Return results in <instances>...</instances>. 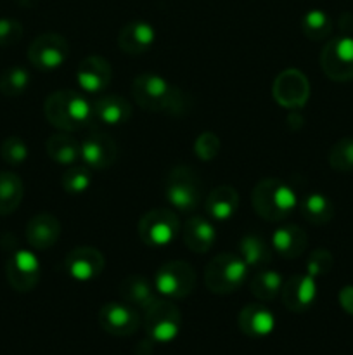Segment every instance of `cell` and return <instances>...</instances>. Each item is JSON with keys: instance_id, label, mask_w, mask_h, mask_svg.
Instances as JSON below:
<instances>
[{"instance_id": "26", "label": "cell", "mask_w": 353, "mask_h": 355, "mask_svg": "<svg viewBox=\"0 0 353 355\" xmlns=\"http://www.w3.org/2000/svg\"><path fill=\"white\" fill-rule=\"evenodd\" d=\"M45 149L52 162L62 166H73L82 158V146L68 132H57L45 142Z\"/></svg>"}, {"instance_id": "34", "label": "cell", "mask_w": 353, "mask_h": 355, "mask_svg": "<svg viewBox=\"0 0 353 355\" xmlns=\"http://www.w3.org/2000/svg\"><path fill=\"white\" fill-rule=\"evenodd\" d=\"M62 189L68 194H83L92 186V173L89 166H69L61 179Z\"/></svg>"}, {"instance_id": "9", "label": "cell", "mask_w": 353, "mask_h": 355, "mask_svg": "<svg viewBox=\"0 0 353 355\" xmlns=\"http://www.w3.org/2000/svg\"><path fill=\"white\" fill-rule=\"evenodd\" d=\"M320 68L332 82L353 80V37L331 38L320 52Z\"/></svg>"}, {"instance_id": "19", "label": "cell", "mask_w": 353, "mask_h": 355, "mask_svg": "<svg viewBox=\"0 0 353 355\" xmlns=\"http://www.w3.org/2000/svg\"><path fill=\"white\" fill-rule=\"evenodd\" d=\"M61 236V224L57 217L51 214H38L30 218L26 224V241L28 245L38 252H45L55 246Z\"/></svg>"}, {"instance_id": "12", "label": "cell", "mask_w": 353, "mask_h": 355, "mask_svg": "<svg viewBox=\"0 0 353 355\" xmlns=\"http://www.w3.org/2000/svg\"><path fill=\"white\" fill-rule=\"evenodd\" d=\"M40 262L31 250H17L6 263V277L9 286L17 293H28L40 283Z\"/></svg>"}, {"instance_id": "32", "label": "cell", "mask_w": 353, "mask_h": 355, "mask_svg": "<svg viewBox=\"0 0 353 355\" xmlns=\"http://www.w3.org/2000/svg\"><path fill=\"white\" fill-rule=\"evenodd\" d=\"M30 73L21 66H10L0 75V94L6 97H19L30 87Z\"/></svg>"}, {"instance_id": "37", "label": "cell", "mask_w": 353, "mask_h": 355, "mask_svg": "<svg viewBox=\"0 0 353 355\" xmlns=\"http://www.w3.org/2000/svg\"><path fill=\"white\" fill-rule=\"evenodd\" d=\"M220 146L221 142L217 134H213V132H203L196 139V142H194V153L203 162H211L220 153Z\"/></svg>"}, {"instance_id": "33", "label": "cell", "mask_w": 353, "mask_h": 355, "mask_svg": "<svg viewBox=\"0 0 353 355\" xmlns=\"http://www.w3.org/2000/svg\"><path fill=\"white\" fill-rule=\"evenodd\" d=\"M329 166L336 172H353V137H343L329 151Z\"/></svg>"}, {"instance_id": "31", "label": "cell", "mask_w": 353, "mask_h": 355, "mask_svg": "<svg viewBox=\"0 0 353 355\" xmlns=\"http://www.w3.org/2000/svg\"><path fill=\"white\" fill-rule=\"evenodd\" d=\"M301 31L310 40H325L332 31V21L322 9H311L301 17Z\"/></svg>"}, {"instance_id": "10", "label": "cell", "mask_w": 353, "mask_h": 355, "mask_svg": "<svg viewBox=\"0 0 353 355\" xmlns=\"http://www.w3.org/2000/svg\"><path fill=\"white\" fill-rule=\"evenodd\" d=\"M69 44L62 35L44 33L38 35L28 47V59L35 68L42 71L57 69L68 61Z\"/></svg>"}, {"instance_id": "25", "label": "cell", "mask_w": 353, "mask_h": 355, "mask_svg": "<svg viewBox=\"0 0 353 355\" xmlns=\"http://www.w3.org/2000/svg\"><path fill=\"white\" fill-rule=\"evenodd\" d=\"M272 246L282 259L294 260L307 250L308 236L300 225L286 224L273 232Z\"/></svg>"}, {"instance_id": "2", "label": "cell", "mask_w": 353, "mask_h": 355, "mask_svg": "<svg viewBox=\"0 0 353 355\" xmlns=\"http://www.w3.org/2000/svg\"><path fill=\"white\" fill-rule=\"evenodd\" d=\"M44 114L61 132H76L93 121L92 101L75 90H57L45 99Z\"/></svg>"}, {"instance_id": "3", "label": "cell", "mask_w": 353, "mask_h": 355, "mask_svg": "<svg viewBox=\"0 0 353 355\" xmlns=\"http://www.w3.org/2000/svg\"><path fill=\"white\" fill-rule=\"evenodd\" d=\"M253 210L266 222H282L298 207V196L293 187L279 179H263L253 187Z\"/></svg>"}, {"instance_id": "39", "label": "cell", "mask_w": 353, "mask_h": 355, "mask_svg": "<svg viewBox=\"0 0 353 355\" xmlns=\"http://www.w3.org/2000/svg\"><path fill=\"white\" fill-rule=\"evenodd\" d=\"M338 300H339V305H341L343 311H345L346 314L353 315V286L352 284H348V286H343L341 290H339Z\"/></svg>"}, {"instance_id": "8", "label": "cell", "mask_w": 353, "mask_h": 355, "mask_svg": "<svg viewBox=\"0 0 353 355\" xmlns=\"http://www.w3.org/2000/svg\"><path fill=\"white\" fill-rule=\"evenodd\" d=\"M141 241L151 248H165L172 245L180 232V222L168 208H156L141 217L137 225Z\"/></svg>"}, {"instance_id": "18", "label": "cell", "mask_w": 353, "mask_h": 355, "mask_svg": "<svg viewBox=\"0 0 353 355\" xmlns=\"http://www.w3.org/2000/svg\"><path fill=\"white\" fill-rule=\"evenodd\" d=\"M156 31L147 21H130L125 24L118 35V47L128 55H142L152 47Z\"/></svg>"}, {"instance_id": "16", "label": "cell", "mask_w": 353, "mask_h": 355, "mask_svg": "<svg viewBox=\"0 0 353 355\" xmlns=\"http://www.w3.org/2000/svg\"><path fill=\"white\" fill-rule=\"evenodd\" d=\"M113 69L107 59L100 55H89L76 68V83L80 90L89 96H100L109 87Z\"/></svg>"}, {"instance_id": "6", "label": "cell", "mask_w": 353, "mask_h": 355, "mask_svg": "<svg viewBox=\"0 0 353 355\" xmlns=\"http://www.w3.org/2000/svg\"><path fill=\"white\" fill-rule=\"evenodd\" d=\"M152 283L163 298L182 300L194 291L197 276L194 267L185 260H170L159 267Z\"/></svg>"}, {"instance_id": "30", "label": "cell", "mask_w": 353, "mask_h": 355, "mask_svg": "<svg viewBox=\"0 0 353 355\" xmlns=\"http://www.w3.org/2000/svg\"><path fill=\"white\" fill-rule=\"evenodd\" d=\"M284 277L277 270L260 269L249 281V291L260 302H272L282 290Z\"/></svg>"}, {"instance_id": "17", "label": "cell", "mask_w": 353, "mask_h": 355, "mask_svg": "<svg viewBox=\"0 0 353 355\" xmlns=\"http://www.w3.org/2000/svg\"><path fill=\"white\" fill-rule=\"evenodd\" d=\"M82 162L93 170H106L114 165L118 158V146L104 132H90L82 142Z\"/></svg>"}, {"instance_id": "13", "label": "cell", "mask_w": 353, "mask_h": 355, "mask_svg": "<svg viewBox=\"0 0 353 355\" xmlns=\"http://www.w3.org/2000/svg\"><path fill=\"white\" fill-rule=\"evenodd\" d=\"M99 324L111 336H130L141 328V314L127 302H109L99 311Z\"/></svg>"}, {"instance_id": "28", "label": "cell", "mask_w": 353, "mask_h": 355, "mask_svg": "<svg viewBox=\"0 0 353 355\" xmlns=\"http://www.w3.org/2000/svg\"><path fill=\"white\" fill-rule=\"evenodd\" d=\"M300 210L305 220L311 225H325L334 217V205L320 193H310L300 201Z\"/></svg>"}, {"instance_id": "11", "label": "cell", "mask_w": 353, "mask_h": 355, "mask_svg": "<svg viewBox=\"0 0 353 355\" xmlns=\"http://www.w3.org/2000/svg\"><path fill=\"white\" fill-rule=\"evenodd\" d=\"M272 96L275 103L286 110H301L310 97V82L300 69H284L273 80Z\"/></svg>"}, {"instance_id": "1", "label": "cell", "mask_w": 353, "mask_h": 355, "mask_svg": "<svg viewBox=\"0 0 353 355\" xmlns=\"http://www.w3.org/2000/svg\"><path fill=\"white\" fill-rule=\"evenodd\" d=\"M130 90L135 104L144 111L182 116L190 110L189 97L185 96V92L154 73H142L135 76Z\"/></svg>"}, {"instance_id": "15", "label": "cell", "mask_w": 353, "mask_h": 355, "mask_svg": "<svg viewBox=\"0 0 353 355\" xmlns=\"http://www.w3.org/2000/svg\"><path fill=\"white\" fill-rule=\"evenodd\" d=\"M282 305L294 314L308 311L317 298V279L310 274H294L284 281L280 290Z\"/></svg>"}, {"instance_id": "38", "label": "cell", "mask_w": 353, "mask_h": 355, "mask_svg": "<svg viewBox=\"0 0 353 355\" xmlns=\"http://www.w3.org/2000/svg\"><path fill=\"white\" fill-rule=\"evenodd\" d=\"M23 24L12 17H0V47H10L23 38Z\"/></svg>"}, {"instance_id": "24", "label": "cell", "mask_w": 353, "mask_h": 355, "mask_svg": "<svg viewBox=\"0 0 353 355\" xmlns=\"http://www.w3.org/2000/svg\"><path fill=\"white\" fill-rule=\"evenodd\" d=\"M239 208V193L232 186L215 187L204 198L206 217L217 222H227Z\"/></svg>"}, {"instance_id": "5", "label": "cell", "mask_w": 353, "mask_h": 355, "mask_svg": "<svg viewBox=\"0 0 353 355\" xmlns=\"http://www.w3.org/2000/svg\"><path fill=\"white\" fill-rule=\"evenodd\" d=\"M249 267L239 255L220 253L204 267V284L215 295H230L244 286Z\"/></svg>"}, {"instance_id": "21", "label": "cell", "mask_w": 353, "mask_h": 355, "mask_svg": "<svg viewBox=\"0 0 353 355\" xmlns=\"http://www.w3.org/2000/svg\"><path fill=\"white\" fill-rule=\"evenodd\" d=\"M93 120L102 125L116 127L127 123L132 118V104L116 94H104L92 101Z\"/></svg>"}, {"instance_id": "7", "label": "cell", "mask_w": 353, "mask_h": 355, "mask_svg": "<svg viewBox=\"0 0 353 355\" xmlns=\"http://www.w3.org/2000/svg\"><path fill=\"white\" fill-rule=\"evenodd\" d=\"M144 312V329L149 340L154 343H170L179 336L182 328V314L173 300L158 298Z\"/></svg>"}, {"instance_id": "36", "label": "cell", "mask_w": 353, "mask_h": 355, "mask_svg": "<svg viewBox=\"0 0 353 355\" xmlns=\"http://www.w3.org/2000/svg\"><path fill=\"white\" fill-rule=\"evenodd\" d=\"M332 266H334L332 253L325 248H317L315 252L310 253V259L307 262V274L318 279V277L327 276L331 272Z\"/></svg>"}, {"instance_id": "14", "label": "cell", "mask_w": 353, "mask_h": 355, "mask_svg": "<svg viewBox=\"0 0 353 355\" xmlns=\"http://www.w3.org/2000/svg\"><path fill=\"white\" fill-rule=\"evenodd\" d=\"M106 267V259L93 246H76L66 255L64 269L69 277L80 283L97 279Z\"/></svg>"}, {"instance_id": "22", "label": "cell", "mask_w": 353, "mask_h": 355, "mask_svg": "<svg viewBox=\"0 0 353 355\" xmlns=\"http://www.w3.org/2000/svg\"><path fill=\"white\" fill-rule=\"evenodd\" d=\"M183 243L194 253H208L217 241V229L208 217L194 215L183 224Z\"/></svg>"}, {"instance_id": "20", "label": "cell", "mask_w": 353, "mask_h": 355, "mask_svg": "<svg viewBox=\"0 0 353 355\" xmlns=\"http://www.w3.org/2000/svg\"><path fill=\"white\" fill-rule=\"evenodd\" d=\"M239 329L249 338H265L275 329V315L263 304H249L239 312Z\"/></svg>"}, {"instance_id": "35", "label": "cell", "mask_w": 353, "mask_h": 355, "mask_svg": "<svg viewBox=\"0 0 353 355\" xmlns=\"http://www.w3.org/2000/svg\"><path fill=\"white\" fill-rule=\"evenodd\" d=\"M28 144L17 135H9L6 141L0 146V156H2L3 162L10 166H19L23 165L28 159Z\"/></svg>"}, {"instance_id": "27", "label": "cell", "mask_w": 353, "mask_h": 355, "mask_svg": "<svg viewBox=\"0 0 353 355\" xmlns=\"http://www.w3.org/2000/svg\"><path fill=\"white\" fill-rule=\"evenodd\" d=\"M239 257L249 269H263L272 262V246L262 236L246 234L239 241Z\"/></svg>"}, {"instance_id": "29", "label": "cell", "mask_w": 353, "mask_h": 355, "mask_svg": "<svg viewBox=\"0 0 353 355\" xmlns=\"http://www.w3.org/2000/svg\"><path fill=\"white\" fill-rule=\"evenodd\" d=\"M24 196V184L14 172H0V217L14 214Z\"/></svg>"}, {"instance_id": "23", "label": "cell", "mask_w": 353, "mask_h": 355, "mask_svg": "<svg viewBox=\"0 0 353 355\" xmlns=\"http://www.w3.org/2000/svg\"><path fill=\"white\" fill-rule=\"evenodd\" d=\"M120 295L123 302H127L132 307L141 309V311H145L158 300L154 283H151L142 274H132V276L125 277L120 284Z\"/></svg>"}, {"instance_id": "4", "label": "cell", "mask_w": 353, "mask_h": 355, "mask_svg": "<svg viewBox=\"0 0 353 355\" xmlns=\"http://www.w3.org/2000/svg\"><path fill=\"white\" fill-rule=\"evenodd\" d=\"M163 194L173 208L189 214L196 211L203 203V182L196 170L190 166H173L165 177Z\"/></svg>"}]
</instances>
